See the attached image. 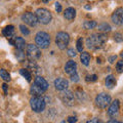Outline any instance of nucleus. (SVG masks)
<instances>
[{
  "label": "nucleus",
  "mask_w": 123,
  "mask_h": 123,
  "mask_svg": "<svg viewBox=\"0 0 123 123\" xmlns=\"http://www.w3.org/2000/svg\"><path fill=\"white\" fill-rule=\"evenodd\" d=\"M107 40H108V38L104 33L92 34V35H90L86 39V45L89 49L95 50V49L102 48Z\"/></svg>",
  "instance_id": "obj_1"
},
{
  "label": "nucleus",
  "mask_w": 123,
  "mask_h": 123,
  "mask_svg": "<svg viewBox=\"0 0 123 123\" xmlns=\"http://www.w3.org/2000/svg\"><path fill=\"white\" fill-rule=\"evenodd\" d=\"M38 23H41L43 25H47L52 20V14L48 9L46 8H38L35 12Z\"/></svg>",
  "instance_id": "obj_2"
},
{
  "label": "nucleus",
  "mask_w": 123,
  "mask_h": 123,
  "mask_svg": "<svg viewBox=\"0 0 123 123\" xmlns=\"http://www.w3.org/2000/svg\"><path fill=\"white\" fill-rule=\"evenodd\" d=\"M35 42L39 48L45 49L50 45V37L46 32H38L35 36Z\"/></svg>",
  "instance_id": "obj_3"
},
{
  "label": "nucleus",
  "mask_w": 123,
  "mask_h": 123,
  "mask_svg": "<svg viewBox=\"0 0 123 123\" xmlns=\"http://www.w3.org/2000/svg\"><path fill=\"white\" fill-rule=\"evenodd\" d=\"M30 106L34 112L36 113L43 112L46 107L45 98H43L42 97H33L30 99Z\"/></svg>",
  "instance_id": "obj_4"
},
{
  "label": "nucleus",
  "mask_w": 123,
  "mask_h": 123,
  "mask_svg": "<svg viewBox=\"0 0 123 123\" xmlns=\"http://www.w3.org/2000/svg\"><path fill=\"white\" fill-rule=\"evenodd\" d=\"M69 42H70V36L69 34L66 32H59L56 34L55 37V43L57 45V47L62 50L66 49V47L69 45Z\"/></svg>",
  "instance_id": "obj_5"
},
{
  "label": "nucleus",
  "mask_w": 123,
  "mask_h": 123,
  "mask_svg": "<svg viewBox=\"0 0 123 123\" xmlns=\"http://www.w3.org/2000/svg\"><path fill=\"white\" fill-rule=\"evenodd\" d=\"M27 55L30 61H36L41 57V51L37 45L29 44L27 45Z\"/></svg>",
  "instance_id": "obj_6"
},
{
  "label": "nucleus",
  "mask_w": 123,
  "mask_h": 123,
  "mask_svg": "<svg viewBox=\"0 0 123 123\" xmlns=\"http://www.w3.org/2000/svg\"><path fill=\"white\" fill-rule=\"evenodd\" d=\"M110 104H111V97L107 93L102 92V93L98 94L97 98H95V105L98 108H101V109H105Z\"/></svg>",
  "instance_id": "obj_7"
},
{
  "label": "nucleus",
  "mask_w": 123,
  "mask_h": 123,
  "mask_svg": "<svg viewBox=\"0 0 123 123\" xmlns=\"http://www.w3.org/2000/svg\"><path fill=\"white\" fill-rule=\"evenodd\" d=\"M60 98L62 99L65 105L67 106H73L74 105V102H75V97L73 94V92L70 90H62L61 93H60Z\"/></svg>",
  "instance_id": "obj_8"
},
{
  "label": "nucleus",
  "mask_w": 123,
  "mask_h": 123,
  "mask_svg": "<svg viewBox=\"0 0 123 123\" xmlns=\"http://www.w3.org/2000/svg\"><path fill=\"white\" fill-rule=\"evenodd\" d=\"M111 18H112V22L115 25L122 26L123 25V8L122 7H119V8L115 10Z\"/></svg>",
  "instance_id": "obj_9"
},
{
  "label": "nucleus",
  "mask_w": 123,
  "mask_h": 123,
  "mask_svg": "<svg viewBox=\"0 0 123 123\" xmlns=\"http://www.w3.org/2000/svg\"><path fill=\"white\" fill-rule=\"evenodd\" d=\"M22 20L25 22V24H27L28 26H31V27H34L37 25V18L35 13H32V12H26L22 15Z\"/></svg>",
  "instance_id": "obj_10"
},
{
  "label": "nucleus",
  "mask_w": 123,
  "mask_h": 123,
  "mask_svg": "<svg viewBox=\"0 0 123 123\" xmlns=\"http://www.w3.org/2000/svg\"><path fill=\"white\" fill-rule=\"evenodd\" d=\"M119 107H120V104H119L118 99H115L114 102H112L109 105V109H108V114L111 117H115L117 116L119 113Z\"/></svg>",
  "instance_id": "obj_11"
},
{
  "label": "nucleus",
  "mask_w": 123,
  "mask_h": 123,
  "mask_svg": "<svg viewBox=\"0 0 123 123\" xmlns=\"http://www.w3.org/2000/svg\"><path fill=\"white\" fill-rule=\"evenodd\" d=\"M55 87L56 88L57 90H66L68 89V87H69V81L67 79H65V78H56L55 80Z\"/></svg>",
  "instance_id": "obj_12"
},
{
  "label": "nucleus",
  "mask_w": 123,
  "mask_h": 123,
  "mask_svg": "<svg viewBox=\"0 0 123 123\" xmlns=\"http://www.w3.org/2000/svg\"><path fill=\"white\" fill-rule=\"evenodd\" d=\"M65 72L67 73V74L69 75H73L74 73L77 72V64H76V62L75 61H68L66 65H65Z\"/></svg>",
  "instance_id": "obj_13"
},
{
  "label": "nucleus",
  "mask_w": 123,
  "mask_h": 123,
  "mask_svg": "<svg viewBox=\"0 0 123 123\" xmlns=\"http://www.w3.org/2000/svg\"><path fill=\"white\" fill-rule=\"evenodd\" d=\"M34 84L37 85L39 88H41L43 91H46L47 90V88H48V82L41 76H37L36 77L35 80H34Z\"/></svg>",
  "instance_id": "obj_14"
},
{
  "label": "nucleus",
  "mask_w": 123,
  "mask_h": 123,
  "mask_svg": "<svg viewBox=\"0 0 123 123\" xmlns=\"http://www.w3.org/2000/svg\"><path fill=\"white\" fill-rule=\"evenodd\" d=\"M64 18H66L67 21H73L76 18V10L73 7H69L65 10L64 12Z\"/></svg>",
  "instance_id": "obj_15"
},
{
  "label": "nucleus",
  "mask_w": 123,
  "mask_h": 123,
  "mask_svg": "<svg viewBox=\"0 0 123 123\" xmlns=\"http://www.w3.org/2000/svg\"><path fill=\"white\" fill-rule=\"evenodd\" d=\"M13 45L17 47V49H20V50H23L26 46V41L23 37H15L14 38V43Z\"/></svg>",
  "instance_id": "obj_16"
},
{
  "label": "nucleus",
  "mask_w": 123,
  "mask_h": 123,
  "mask_svg": "<svg viewBox=\"0 0 123 123\" xmlns=\"http://www.w3.org/2000/svg\"><path fill=\"white\" fill-rule=\"evenodd\" d=\"M105 83H106L107 88H109V89H113V88L115 87V85H116V80H115V77L113 75L107 76Z\"/></svg>",
  "instance_id": "obj_17"
},
{
  "label": "nucleus",
  "mask_w": 123,
  "mask_h": 123,
  "mask_svg": "<svg viewBox=\"0 0 123 123\" xmlns=\"http://www.w3.org/2000/svg\"><path fill=\"white\" fill-rule=\"evenodd\" d=\"M30 92H31V94H32L33 97H42V94L44 93V91L42 90L41 88L38 87L37 85H35V84H33V85L31 86Z\"/></svg>",
  "instance_id": "obj_18"
},
{
  "label": "nucleus",
  "mask_w": 123,
  "mask_h": 123,
  "mask_svg": "<svg viewBox=\"0 0 123 123\" xmlns=\"http://www.w3.org/2000/svg\"><path fill=\"white\" fill-rule=\"evenodd\" d=\"M2 34L5 37H7V38H9V39H10V38L13 36V34H14V27L11 26V25L6 26L5 28L3 29V31H2Z\"/></svg>",
  "instance_id": "obj_19"
},
{
  "label": "nucleus",
  "mask_w": 123,
  "mask_h": 123,
  "mask_svg": "<svg viewBox=\"0 0 123 123\" xmlns=\"http://www.w3.org/2000/svg\"><path fill=\"white\" fill-rule=\"evenodd\" d=\"M80 60H81V63L84 65V66H88L90 62V55L88 52H82L81 55H80Z\"/></svg>",
  "instance_id": "obj_20"
},
{
  "label": "nucleus",
  "mask_w": 123,
  "mask_h": 123,
  "mask_svg": "<svg viewBox=\"0 0 123 123\" xmlns=\"http://www.w3.org/2000/svg\"><path fill=\"white\" fill-rule=\"evenodd\" d=\"M30 63H29V68L32 70L35 74H39L40 71H41V69L39 68V66L36 64V62L35 61H29Z\"/></svg>",
  "instance_id": "obj_21"
},
{
  "label": "nucleus",
  "mask_w": 123,
  "mask_h": 123,
  "mask_svg": "<svg viewBox=\"0 0 123 123\" xmlns=\"http://www.w3.org/2000/svg\"><path fill=\"white\" fill-rule=\"evenodd\" d=\"M98 26L97 22L95 21H85L83 23V28L86 30H90V29H94Z\"/></svg>",
  "instance_id": "obj_22"
},
{
  "label": "nucleus",
  "mask_w": 123,
  "mask_h": 123,
  "mask_svg": "<svg viewBox=\"0 0 123 123\" xmlns=\"http://www.w3.org/2000/svg\"><path fill=\"white\" fill-rule=\"evenodd\" d=\"M20 73L23 77H25L26 80L28 82H31V80H32V76H31L29 70H27V69H21L20 70Z\"/></svg>",
  "instance_id": "obj_23"
},
{
  "label": "nucleus",
  "mask_w": 123,
  "mask_h": 123,
  "mask_svg": "<svg viewBox=\"0 0 123 123\" xmlns=\"http://www.w3.org/2000/svg\"><path fill=\"white\" fill-rule=\"evenodd\" d=\"M98 31L99 32H110L111 31V27L109 24H107V23H103V24H99L98 25Z\"/></svg>",
  "instance_id": "obj_24"
},
{
  "label": "nucleus",
  "mask_w": 123,
  "mask_h": 123,
  "mask_svg": "<svg viewBox=\"0 0 123 123\" xmlns=\"http://www.w3.org/2000/svg\"><path fill=\"white\" fill-rule=\"evenodd\" d=\"M0 76H1V78L4 80V81H9L10 80L9 74L4 70V69H1V70H0Z\"/></svg>",
  "instance_id": "obj_25"
},
{
  "label": "nucleus",
  "mask_w": 123,
  "mask_h": 123,
  "mask_svg": "<svg viewBox=\"0 0 123 123\" xmlns=\"http://www.w3.org/2000/svg\"><path fill=\"white\" fill-rule=\"evenodd\" d=\"M15 56H17V59L20 61V62H23V61L26 59L25 53L23 52V50H20V49H18V50L15 51Z\"/></svg>",
  "instance_id": "obj_26"
},
{
  "label": "nucleus",
  "mask_w": 123,
  "mask_h": 123,
  "mask_svg": "<svg viewBox=\"0 0 123 123\" xmlns=\"http://www.w3.org/2000/svg\"><path fill=\"white\" fill-rule=\"evenodd\" d=\"M76 45H77V50L79 52H82V50H83V39L82 38H78V40L76 42Z\"/></svg>",
  "instance_id": "obj_27"
},
{
  "label": "nucleus",
  "mask_w": 123,
  "mask_h": 123,
  "mask_svg": "<svg viewBox=\"0 0 123 123\" xmlns=\"http://www.w3.org/2000/svg\"><path fill=\"white\" fill-rule=\"evenodd\" d=\"M20 30H21L22 34H24V35H29V34H30V30L28 29V27L25 26L24 24H22L20 26Z\"/></svg>",
  "instance_id": "obj_28"
},
{
  "label": "nucleus",
  "mask_w": 123,
  "mask_h": 123,
  "mask_svg": "<svg viewBox=\"0 0 123 123\" xmlns=\"http://www.w3.org/2000/svg\"><path fill=\"white\" fill-rule=\"evenodd\" d=\"M116 71L118 73H122L123 72V60L117 62V64H116Z\"/></svg>",
  "instance_id": "obj_29"
},
{
  "label": "nucleus",
  "mask_w": 123,
  "mask_h": 123,
  "mask_svg": "<svg viewBox=\"0 0 123 123\" xmlns=\"http://www.w3.org/2000/svg\"><path fill=\"white\" fill-rule=\"evenodd\" d=\"M67 53H68V55L70 56V57H74V56H76V55H77V52H76V50H75L74 48H69L68 51H67Z\"/></svg>",
  "instance_id": "obj_30"
},
{
  "label": "nucleus",
  "mask_w": 123,
  "mask_h": 123,
  "mask_svg": "<svg viewBox=\"0 0 123 123\" xmlns=\"http://www.w3.org/2000/svg\"><path fill=\"white\" fill-rule=\"evenodd\" d=\"M114 40L117 41V42H121L123 40V37H122V35H121L120 33H116L114 35Z\"/></svg>",
  "instance_id": "obj_31"
},
{
  "label": "nucleus",
  "mask_w": 123,
  "mask_h": 123,
  "mask_svg": "<svg viewBox=\"0 0 123 123\" xmlns=\"http://www.w3.org/2000/svg\"><path fill=\"white\" fill-rule=\"evenodd\" d=\"M70 77H71V80L73 82H78L79 81V76H78V74H77V72L74 73L73 75H71Z\"/></svg>",
  "instance_id": "obj_32"
},
{
  "label": "nucleus",
  "mask_w": 123,
  "mask_h": 123,
  "mask_svg": "<svg viewBox=\"0 0 123 123\" xmlns=\"http://www.w3.org/2000/svg\"><path fill=\"white\" fill-rule=\"evenodd\" d=\"M86 81H97V75H91L90 77L89 76H87L86 77Z\"/></svg>",
  "instance_id": "obj_33"
},
{
  "label": "nucleus",
  "mask_w": 123,
  "mask_h": 123,
  "mask_svg": "<svg viewBox=\"0 0 123 123\" xmlns=\"http://www.w3.org/2000/svg\"><path fill=\"white\" fill-rule=\"evenodd\" d=\"M68 122L69 123H76L77 122V118L75 116H70L68 117Z\"/></svg>",
  "instance_id": "obj_34"
},
{
  "label": "nucleus",
  "mask_w": 123,
  "mask_h": 123,
  "mask_svg": "<svg viewBox=\"0 0 123 123\" xmlns=\"http://www.w3.org/2000/svg\"><path fill=\"white\" fill-rule=\"evenodd\" d=\"M55 10L57 11V13L62 12V5L60 2H55Z\"/></svg>",
  "instance_id": "obj_35"
},
{
  "label": "nucleus",
  "mask_w": 123,
  "mask_h": 123,
  "mask_svg": "<svg viewBox=\"0 0 123 123\" xmlns=\"http://www.w3.org/2000/svg\"><path fill=\"white\" fill-rule=\"evenodd\" d=\"M87 123H103V122L98 118H93V119H91V120L88 121Z\"/></svg>",
  "instance_id": "obj_36"
},
{
  "label": "nucleus",
  "mask_w": 123,
  "mask_h": 123,
  "mask_svg": "<svg viewBox=\"0 0 123 123\" xmlns=\"http://www.w3.org/2000/svg\"><path fill=\"white\" fill-rule=\"evenodd\" d=\"M116 57H117L116 55H112V56H111V57H110V59H109V62H110V63H111V64H113V63H114V61H115V60H116Z\"/></svg>",
  "instance_id": "obj_37"
},
{
  "label": "nucleus",
  "mask_w": 123,
  "mask_h": 123,
  "mask_svg": "<svg viewBox=\"0 0 123 123\" xmlns=\"http://www.w3.org/2000/svg\"><path fill=\"white\" fill-rule=\"evenodd\" d=\"M2 88H3V90H4V93L6 94V93H7V84H6V83H3Z\"/></svg>",
  "instance_id": "obj_38"
},
{
  "label": "nucleus",
  "mask_w": 123,
  "mask_h": 123,
  "mask_svg": "<svg viewBox=\"0 0 123 123\" xmlns=\"http://www.w3.org/2000/svg\"><path fill=\"white\" fill-rule=\"evenodd\" d=\"M107 123H120V122H118L117 120H115V119H112V120H110V121H108Z\"/></svg>",
  "instance_id": "obj_39"
},
{
  "label": "nucleus",
  "mask_w": 123,
  "mask_h": 123,
  "mask_svg": "<svg viewBox=\"0 0 123 123\" xmlns=\"http://www.w3.org/2000/svg\"><path fill=\"white\" fill-rule=\"evenodd\" d=\"M120 56H121V57H122V59H123V51H122V52L120 53Z\"/></svg>",
  "instance_id": "obj_40"
},
{
  "label": "nucleus",
  "mask_w": 123,
  "mask_h": 123,
  "mask_svg": "<svg viewBox=\"0 0 123 123\" xmlns=\"http://www.w3.org/2000/svg\"><path fill=\"white\" fill-rule=\"evenodd\" d=\"M62 123H66V122H65V121H63V122H62Z\"/></svg>",
  "instance_id": "obj_41"
}]
</instances>
